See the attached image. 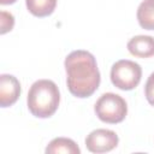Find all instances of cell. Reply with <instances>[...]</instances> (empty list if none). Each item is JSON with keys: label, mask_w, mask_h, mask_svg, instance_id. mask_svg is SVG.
Wrapping results in <instances>:
<instances>
[{"label": "cell", "mask_w": 154, "mask_h": 154, "mask_svg": "<svg viewBox=\"0 0 154 154\" xmlns=\"http://www.w3.org/2000/svg\"><path fill=\"white\" fill-rule=\"evenodd\" d=\"M28 11L35 17L51 16L57 6V0H25Z\"/></svg>", "instance_id": "cell-10"}, {"label": "cell", "mask_w": 154, "mask_h": 154, "mask_svg": "<svg viewBox=\"0 0 154 154\" xmlns=\"http://www.w3.org/2000/svg\"><path fill=\"white\" fill-rule=\"evenodd\" d=\"M97 118L107 124H118L123 122L128 114L126 101L118 94L105 93L94 105Z\"/></svg>", "instance_id": "cell-3"}, {"label": "cell", "mask_w": 154, "mask_h": 154, "mask_svg": "<svg viewBox=\"0 0 154 154\" xmlns=\"http://www.w3.org/2000/svg\"><path fill=\"white\" fill-rule=\"evenodd\" d=\"M136 16L141 28L154 30V0H143L138 5Z\"/></svg>", "instance_id": "cell-9"}, {"label": "cell", "mask_w": 154, "mask_h": 154, "mask_svg": "<svg viewBox=\"0 0 154 154\" xmlns=\"http://www.w3.org/2000/svg\"><path fill=\"white\" fill-rule=\"evenodd\" d=\"M20 96V83L13 75L2 73L0 76V106L10 107Z\"/></svg>", "instance_id": "cell-6"}, {"label": "cell", "mask_w": 154, "mask_h": 154, "mask_svg": "<svg viewBox=\"0 0 154 154\" xmlns=\"http://www.w3.org/2000/svg\"><path fill=\"white\" fill-rule=\"evenodd\" d=\"M45 152L47 154H57V153L79 154L81 149L73 140L67 138V137H57L48 143Z\"/></svg>", "instance_id": "cell-8"}, {"label": "cell", "mask_w": 154, "mask_h": 154, "mask_svg": "<svg viewBox=\"0 0 154 154\" xmlns=\"http://www.w3.org/2000/svg\"><path fill=\"white\" fill-rule=\"evenodd\" d=\"M118 135L108 129L93 130L85 137V147L91 153H106L118 146Z\"/></svg>", "instance_id": "cell-5"}, {"label": "cell", "mask_w": 154, "mask_h": 154, "mask_svg": "<svg viewBox=\"0 0 154 154\" xmlns=\"http://www.w3.org/2000/svg\"><path fill=\"white\" fill-rule=\"evenodd\" d=\"M17 0H0V4L1 5H11V4H14Z\"/></svg>", "instance_id": "cell-13"}, {"label": "cell", "mask_w": 154, "mask_h": 154, "mask_svg": "<svg viewBox=\"0 0 154 154\" xmlns=\"http://www.w3.org/2000/svg\"><path fill=\"white\" fill-rule=\"evenodd\" d=\"M0 17H1V30H0V34L4 35L8 31H11L13 29V25H14V17L12 16V13L10 12H6V11H1L0 13Z\"/></svg>", "instance_id": "cell-11"}, {"label": "cell", "mask_w": 154, "mask_h": 154, "mask_svg": "<svg viewBox=\"0 0 154 154\" xmlns=\"http://www.w3.org/2000/svg\"><path fill=\"white\" fill-rule=\"evenodd\" d=\"M144 95L149 105L154 106V72H152L144 85Z\"/></svg>", "instance_id": "cell-12"}, {"label": "cell", "mask_w": 154, "mask_h": 154, "mask_svg": "<svg viewBox=\"0 0 154 154\" xmlns=\"http://www.w3.org/2000/svg\"><path fill=\"white\" fill-rule=\"evenodd\" d=\"M60 102V91L58 85L51 79H38L29 89L26 103L30 113L36 118L52 117Z\"/></svg>", "instance_id": "cell-2"}, {"label": "cell", "mask_w": 154, "mask_h": 154, "mask_svg": "<svg viewBox=\"0 0 154 154\" xmlns=\"http://www.w3.org/2000/svg\"><path fill=\"white\" fill-rule=\"evenodd\" d=\"M111 82L120 90H132L136 88L142 77V69L140 64L122 59L116 61L111 67Z\"/></svg>", "instance_id": "cell-4"}, {"label": "cell", "mask_w": 154, "mask_h": 154, "mask_svg": "<svg viewBox=\"0 0 154 154\" xmlns=\"http://www.w3.org/2000/svg\"><path fill=\"white\" fill-rule=\"evenodd\" d=\"M128 51L138 58H150L154 55V37L148 35H137L130 38L126 45Z\"/></svg>", "instance_id": "cell-7"}, {"label": "cell", "mask_w": 154, "mask_h": 154, "mask_svg": "<svg viewBox=\"0 0 154 154\" xmlns=\"http://www.w3.org/2000/svg\"><path fill=\"white\" fill-rule=\"evenodd\" d=\"M69 91L79 99L91 96L101 82L95 57L83 49L71 52L64 61Z\"/></svg>", "instance_id": "cell-1"}]
</instances>
